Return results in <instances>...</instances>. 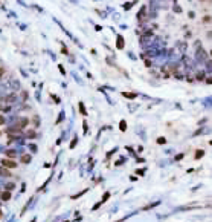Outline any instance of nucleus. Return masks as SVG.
<instances>
[{
    "label": "nucleus",
    "mask_w": 212,
    "mask_h": 222,
    "mask_svg": "<svg viewBox=\"0 0 212 222\" xmlns=\"http://www.w3.org/2000/svg\"><path fill=\"white\" fill-rule=\"evenodd\" d=\"M2 164H3L5 167H11V168H14V167L17 166L14 161H8V159H3V161H2Z\"/></svg>",
    "instance_id": "obj_1"
},
{
    "label": "nucleus",
    "mask_w": 212,
    "mask_h": 222,
    "mask_svg": "<svg viewBox=\"0 0 212 222\" xmlns=\"http://www.w3.org/2000/svg\"><path fill=\"white\" fill-rule=\"evenodd\" d=\"M116 46H118L119 49H122V48H124V38H122V35H118V40H116Z\"/></svg>",
    "instance_id": "obj_2"
},
{
    "label": "nucleus",
    "mask_w": 212,
    "mask_h": 222,
    "mask_svg": "<svg viewBox=\"0 0 212 222\" xmlns=\"http://www.w3.org/2000/svg\"><path fill=\"white\" fill-rule=\"evenodd\" d=\"M145 16V8H141V11H139V14H138V19L142 20V17Z\"/></svg>",
    "instance_id": "obj_3"
},
{
    "label": "nucleus",
    "mask_w": 212,
    "mask_h": 222,
    "mask_svg": "<svg viewBox=\"0 0 212 222\" xmlns=\"http://www.w3.org/2000/svg\"><path fill=\"white\" fill-rule=\"evenodd\" d=\"M9 198H11V195H9L8 191H5V193H2V199H3V201H6V199H9Z\"/></svg>",
    "instance_id": "obj_4"
},
{
    "label": "nucleus",
    "mask_w": 212,
    "mask_h": 222,
    "mask_svg": "<svg viewBox=\"0 0 212 222\" xmlns=\"http://www.w3.org/2000/svg\"><path fill=\"white\" fill-rule=\"evenodd\" d=\"M124 97H127V98H131V100H133V98H136V93H127V92H125Z\"/></svg>",
    "instance_id": "obj_5"
},
{
    "label": "nucleus",
    "mask_w": 212,
    "mask_h": 222,
    "mask_svg": "<svg viewBox=\"0 0 212 222\" xmlns=\"http://www.w3.org/2000/svg\"><path fill=\"white\" fill-rule=\"evenodd\" d=\"M79 111H81L83 115H86V109H84V104H83V103H79Z\"/></svg>",
    "instance_id": "obj_6"
},
{
    "label": "nucleus",
    "mask_w": 212,
    "mask_h": 222,
    "mask_svg": "<svg viewBox=\"0 0 212 222\" xmlns=\"http://www.w3.org/2000/svg\"><path fill=\"white\" fill-rule=\"evenodd\" d=\"M133 5H134V3H125V5H124V9H130Z\"/></svg>",
    "instance_id": "obj_7"
},
{
    "label": "nucleus",
    "mask_w": 212,
    "mask_h": 222,
    "mask_svg": "<svg viewBox=\"0 0 212 222\" xmlns=\"http://www.w3.org/2000/svg\"><path fill=\"white\" fill-rule=\"evenodd\" d=\"M119 127H121V130H125V129H127V124H125V121H121V126H119Z\"/></svg>",
    "instance_id": "obj_8"
},
{
    "label": "nucleus",
    "mask_w": 212,
    "mask_h": 222,
    "mask_svg": "<svg viewBox=\"0 0 212 222\" xmlns=\"http://www.w3.org/2000/svg\"><path fill=\"white\" fill-rule=\"evenodd\" d=\"M157 143H159V144H163V143H165V138H159Z\"/></svg>",
    "instance_id": "obj_9"
},
{
    "label": "nucleus",
    "mask_w": 212,
    "mask_h": 222,
    "mask_svg": "<svg viewBox=\"0 0 212 222\" xmlns=\"http://www.w3.org/2000/svg\"><path fill=\"white\" fill-rule=\"evenodd\" d=\"M8 155H9V156H16V152H12V150H9V152H8Z\"/></svg>",
    "instance_id": "obj_10"
},
{
    "label": "nucleus",
    "mask_w": 212,
    "mask_h": 222,
    "mask_svg": "<svg viewBox=\"0 0 212 222\" xmlns=\"http://www.w3.org/2000/svg\"><path fill=\"white\" fill-rule=\"evenodd\" d=\"M23 161H25V163H29V156H23Z\"/></svg>",
    "instance_id": "obj_11"
},
{
    "label": "nucleus",
    "mask_w": 212,
    "mask_h": 222,
    "mask_svg": "<svg viewBox=\"0 0 212 222\" xmlns=\"http://www.w3.org/2000/svg\"><path fill=\"white\" fill-rule=\"evenodd\" d=\"M5 74V69H3V68H0V78H2V75Z\"/></svg>",
    "instance_id": "obj_12"
},
{
    "label": "nucleus",
    "mask_w": 212,
    "mask_h": 222,
    "mask_svg": "<svg viewBox=\"0 0 212 222\" xmlns=\"http://www.w3.org/2000/svg\"><path fill=\"white\" fill-rule=\"evenodd\" d=\"M3 123H5V118H3V116H0V124H3Z\"/></svg>",
    "instance_id": "obj_13"
}]
</instances>
